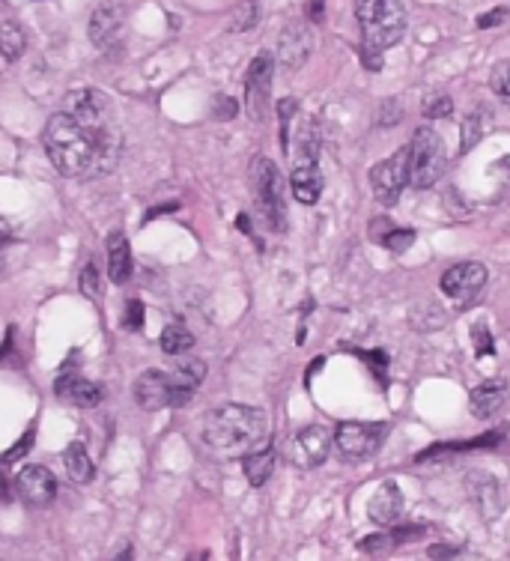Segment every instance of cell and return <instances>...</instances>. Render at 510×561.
I'll return each mask as SVG.
<instances>
[{
	"label": "cell",
	"mask_w": 510,
	"mask_h": 561,
	"mask_svg": "<svg viewBox=\"0 0 510 561\" xmlns=\"http://www.w3.org/2000/svg\"><path fill=\"white\" fill-rule=\"evenodd\" d=\"M42 144L51 165L69 180L105 177L117 165L102 153V147L84 132V126L72 114H54L42 132Z\"/></svg>",
	"instance_id": "6da1fadb"
},
{
	"label": "cell",
	"mask_w": 510,
	"mask_h": 561,
	"mask_svg": "<svg viewBox=\"0 0 510 561\" xmlns=\"http://www.w3.org/2000/svg\"><path fill=\"white\" fill-rule=\"evenodd\" d=\"M266 433H269V421L266 412L257 406H245V403H227L212 409L203 418V445L224 460L233 457H245L257 448L266 445Z\"/></svg>",
	"instance_id": "7a4b0ae2"
},
{
	"label": "cell",
	"mask_w": 510,
	"mask_h": 561,
	"mask_svg": "<svg viewBox=\"0 0 510 561\" xmlns=\"http://www.w3.org/2000/svg\"><path fill=\"white\" fill-rule=\"evenodd\" d=\"M355 18L361 24V51L370 69L382 66V51L397 45L406 33V6L400 0H358Z\"/></svg>",
	"instance_id": "3957f363"
},
{
	"label": "cell",
	"mask_w": 510,
	"mask_h": 561,
	"mask_svg": "<svg viewBox=\"0 0 510 561\" xmlns=\"http://www.w3.org/2000/svg\"><path fill=\"white\" fill-rule=\"evenodd\" d=\"M66 105H69L66 114H72L84 126V132L102 147V153L111 162H117L120 159V147H123V135H120L111 99L102 90L84 87V90H72L66 96Z\"/></svg>",
	"instance_id": "277c9868"
},
{
	"label": "cell",
	"mask_w": 510,
	"mask_h": 561,
	"mask_svg": "<svg viewBox=\"0 0 510 561\" xmlns=\"http://www.w3.org/2000/svg\"><path fill=\"white\" fill-rule=\"evenodd\" d=\"M251 186H254V200L257 212L263 215L266 227L275 233L287 230V188L278 165L272 159H254L251 165Z\"/></svg>",
	"instance_id": "5b68a950"
},
{
	"label": "cell",
	"mask_w": 510,
	"mask_h": 561,
	"mask_svg": "<svg viewBox=\"0 0 510 561\" xmlns=\"http://www.w3.org/2000/svg\"><path fill=\"white\" fill-rule=\"evenodd\" d=\"M445 165H448L445 141L439 138L436 129L421 126L409 144V186L421 188V191L433 188L445 174Z\"/></svg>",
	"instance_id": "8992f818"
},
{
	"label": "cell",
	"mask_w": 510,
	"mask_h": 561,
	"mask_svg": "<svg viewBox=\"0 0 510 561\" xmlns=\"http://www.w3.org/2000/svg\"><path fill=\"white\" fill-rule=\"evenodd\" d=\"M197 388H188L182 385L173 371L165 374V371H144V374L135 379V400L138 406L156 412V409H165V406H185L191 397H194Z\"/></svg>",
	"instance_id": "52a82bcc"
},
{
	"label": "cell",
	"mask_w": 510,
	"mask_h": 561,
	"mask_svg": "<svg viewBox=\"0 0 510 561\" xmlns=\"http://www.w3.org/2000/svg\"><path fill=\"white\" fill-rule=\"evenodd\" d=\"M272 78H275V57L269 51H260L245 75V111L254 123L266 120L269 99H272Z\"/></svg>",
	"instance_id": "ba28073f"
},
{
	"label": "cell",
	"mask_w": 510,
	"mask_h": 561,
	"mask_svg": "<svg viewBox=\"0 0 510 561\" xmlns=\"http://www.w3.org/2000/svg\"><path fill=\"white\" fill-rule=\"evenodd\" d=\"M406 186H409V147L397 150L394 156L370 168V188L382 206H394Z\"/></svg>",
	"instance_id": "9c48e42d"
},
{
	"label": "cell",
	"mask_w": 510,
	"mask_h": 561,
	"mask_svg": "<svg viewBox=\"0 0 510 561\" xmlns=\"http://www.w3.org/2000/svg\"><path fill=\"white\" fill-rule=\"evenodd\" d=\"M388 436V424H364V421H343L335 430V445L346 460L373 457Z\"/></svg>",
	"instance_id": "30bf717a"
},
{
	"label": "cell",
	"mask_w": 510,
	"mask_h": 561,
	"mask_svg": "<svg viewBox=\"0 0 510 561\" xmlns=\"http://www.w3.org/2000/svg\"><path fill=\"white\" fill-rule=\"evenodd\" d=\"M487 266L484 263H478V260H466V263H457V266H451L445 275H442V281H439V287H442V293L451 299V302H457V305H472L478 296H481V290L487 287Z\"/></svg>",
	"instance_id": "8fae6325"
},
{
	"label": "cell",
	"mask_w": 510,
	"mask_h": 561,
	"mask_svg": "<svg viewBox=\"0 0 510 561\" xmlns=\"http://www.w3.org/2000/svg\"><path fill=\"white\" fill-rule=\"evenodd\" d=\"M90 42L105 51V54H117V48H123V36H126V9L120 3H102L93 9L90 24H87Z\"/></svg>",
	"instance_id": "7c38bea8"
},
{
	"label": "cell",
	"mask_w": 510,
	"mask_h": 561,
	"mask_svg": "<svg viewBox=\"0 0 510 561\" xmlns=\"http://www.w3.org/2000/svg\"><path fill=\"white\" fill-rule=\"evenodd\" d=\"M332 445H335V433L323 424H311L296 433V439L290 445V460L299 469H317L329 460Z\"/></svg>",
	"instance_id": "4fadbf2b"
},
{
	"label": "cell",
	"mask_w": 510,
	"mask_h": 561,
	"mask_svg": "<svg viewBox=\"0 0 510 561\" xmlns=\"http://www.w3.org/2000/svg\"><path fill=\"white\" fill-rule=\"evenodd\" d=\"M15 493L30 508H48L57 499V478L48 466H24L15 475Z\"/></svg>",
	"instance_id": "5bb4252c"
},
{
	"label": "cell",
	"mask_w": 510,
	"mask_h": 561,
	"mask_svg": "<svg viewBox=\"0 0 510 561\" xmlns=\"http://www.w3.org/2000/svg\"><path fill=\"white\" fill-rule=\"evenodd\" d=\"M314 51V33L308 24H290L278 42V60L284 69H299Z\"/></svg>",
	"instance_id": "9a60e30c"
},
{
	"label": "cell",
	"mask_w": 510,
	"mask_h": 561,
	"mask_svg": "<svg viewBox=\"0 0 510 561\" xmlns=\"http://www.w3.org/2000/svg\"><path fill=\"white\" fill-rule=\"evenodd\" d=\"M403 508H406V499H403V490L394 484V481H382L367 505V517L376 523V526H394L400 517H403Z\"/></svg>",
	"instance_id": "2e32d148"
},
{
	"label": "cell",
	"mask_w": 510,
	"mask_h": 561,
	"mask_svg": "<svg viewBox=\"0 0 510 561\" xmlns=\"http://www.w3.org/2000/svg\"><path fill=\"white\" fill-rule=\"evenodd\" d=\"M508 394V379H502V376L484 379L481 385L472 388V394H469V409H472L475 418H490V415H496V412L505 406Z\"/></svg>",
	"instance_id": "e0dca14e"
},
{
	"label": "cell",
	"mask_w": 510,
	"mask_h": 561,
	"mask_svg": "<svg viewBox=\"0 0 510 561\" xmlns=\"http://www.w3.org/2000/svg\"><path fill=\"white\" fill-rule=\"evenodd\" d=\"M323 171H320V162H293V174H290V188H293V197L305 206H314L323 194Z\"/></svg>",
	"instance_id": "ac0fdd59"
},
{
	"label": "cell",
	"mask_w": 510,
	"mask_h": 561,
	"mask_svg": "<svg viewBox=\"0 0 510 561\" xmlns=\"http://www.w3.org/2000/svg\"><path fill=\"white\" fill-rule=\"evenodd\" d=\"M54 394L63 400V403H72V406H81V409H93L99 400H102V388L84 376H60L57 385H54Z\"/></svg>",
	"instance_id": "d6986e66"
},
{
	"label": "cell",
	"mask_w": 510,
	"mask_h": 561,
	"mask_svg": "<svg viewBox=\"0 0 510 561\" xmlns=\"http://www.w3.org/2000/svg\"><path fill=\"white\" fill-rule=\"evenodd\" d=\"M108 275L114 284H126L132 278V248L123 233L108 236Z\"/></svg>",
	"instance_id": "ffe728a7"
},
{
	"label": "cell",
	"mask_w": 510,
	"mask_h": 561,
	"mask_svg": "<svg viewBox=\"0 0 510 561\" xmlns=\"http://www.w3.org/2000/svg\"><path fill=\"white\" fill-rule=\"evenodd\" d=\"M275 451L272 448H257V451H251V454H245L242 457V472H245V478H248V484L251 487H263L269 478H272V472H275Z\"/></svg>",
	"instance_id": "44dd1931"
},
{
	"label": "cell",
	"mask_w": 510,
	"mask_h": 561,
	"mask_svg": "<svg viewBox=\"0 0 510 561\" xmlns=\"http://www.w3.org/2000/svg\"><path fill=\"white\" fill-rule=\"evenodd\" d=\"M63 466H66V472H69V478H72L75 484H90L93 475H96V466H93V460H90L84 442H72V445L63 451Z\"/></svg>",
	"instance_id": "7402d4cb"
},
{
	"label": "cell",
	"mask_w": 510,
	"mask_h": 561,
	"mask_svg": "<svg viewBox=\"0 0 510 561\" xmlns=\"http://www.w3.org/2000/svg\"><path fill=\"white\" fill-rule=\"evenodd\" d=\"M370 236L394 254H403L415 242V230H397V227L388 224V218H376L373 227H370Z\"/></svg>",
	"instance_id": "603a6c76"
},
{
	"label": "cell",
	"mask_w": 510,
	"mask_h": 561,
	"mask_svg": "<svg viewBox=\"0 0 510 561\" xmlns=\"http://www.w3.org/2000/svg\"><path fill=\"white\" fill-rule=\"evenodd\" d=\"M24 48H27V36H24L21 24L12 18L0 21V57L6 63H15L24 54Z\"/></svg>",
	"instance_id": "cb8c5ba5"
},
{
	"label": "cell",
	"mask_w": 510,
	"mask_h": 561,
	"mask_svg": "<svg viewBox=\"0 0 510 561\" xmlns=\"http://www.w3.org/2000/svg\"><path fill=\"white\" fill-rule=\"evenodd\" d=\"M194 347V335L182 326V323H173L168 326L165 332H162V350L168 353V356H182V353H188Z\"/></svg>",
	"instance_id": "d4e9b609"
},
{
	"label": "cell",
	"mask_w": 510,
	"mask_h": 561,
	"mask_svg": "<svg viewBox=\"0 0 510 561\" xmlns=\"http://www.w3.org/2000/svg\"><path fill=\"white\" fill-rule=\"evenodd\" d=\"M81 293L90 299V302H99L102 299V272H99V263L96 260H87L84 269H81Z\"/></svg>",
	"instance_id": "484cf974"
},
{
	"label": "cell",
	"mask_w": 510,
	"mask_h": 561,
	"mask_svg": "<svg viewBox=\"0 0 510 561\" xmlns=\"http://www.w3.org/2000/svg\"><path fill=\"white\" fill-rule=\"evenodd\" d=\"M173 376H176L182 385L197 388V385L203 382V376H206V362H203V359H182V362L173 368Z\"/></svg>",
	"instance_id": "4316f807"
},
{
	"label": "cell",
	"mask_w": 510,
	"mask_h": 561,
	"mask_svg": "<svg viewBox=\"0 0 510 561\" xmlns=\"http://www.w3.org/2000/svg\"><path fill=\"white\" fill-rule=\"evenodd\" d=\"M490 90L510 105V60H502L490 72Z\"/></svg>",
	"instance_id": "83f0119b"
},
{
	"label": "cell",
	"mask_w": 510,
	"mask_h": 561,
	"mask_svg": "<svg viewBox=\"0 0 510 561\" xmlns=\"http://www.w3.org/2000/svg\"><path fill=\"white\" fill-rule=\"evenodd\" d=\"M257 24V3L254 0H242L233 12V30L245 33Z\"/></svg>",
	"instance_id": "f1b7e54d"
},
{
	"label": "cell",
	"mask_w": 510,
	"mask_h": 561,
	"mask_svg": "<svg viewBox=\"0 0 510 561\" xmlns=\"http://www.w3.org/2000/svg\"><path fill=\"white\" fill-rule=\"evenodd\" d=\"M481 135H484L481 114H472V117L463 123V132H460V147H463V153H469V150L481 141Z\"/></svg>",
	"instance_id": "f546056e"
},
{
	"label": "cell",
	"mask_w": 510,
	"mask_h": 561,
	"mask_svg": "<svg viewBox=\"0 0 510 561\" xmlns=\"http://www.w3.org/2000/svg\"><path fill=\"white\" fill-rule=\"evenodd\" d=\"M472 338H475V356L478 359H484V356H493V332H490V326L481 320V323H475L472 326Z\"/></svg>",
	"instance_id": "4dcf8cb0"
},
{
	"label": "cell",
	"mask_w": 510,
	"mask_h": 561,
	"mask_svg": "<svg viewBox=\"0 0 510 561\" xmlns=\"http://www.w3.org/2000/svg\"><path fill=\"white\" fill-rule=\"evenodd\" d=\"M451 111H454L451 96H430V99L424 102V117H427V120H442V117H451Z\"/></svg>",
	"instance_id": "1f68e13d"
},
{
	"label": "cell",
	"mask_w": 510,
	"mask_h": 561,
	"mask_svg": "<svg viewBox=\"0 0 510 561\" xmlns=\"http://www.w3.org/2000/svg\"><path fill=\"white\" fill-rule=\"evenodd\" d=\"M123 329H129V332L144 329V302H141V299H132V302H129V308H126V320H123Z\"/></svg>",
	"instance_id": "d6a6232c"
},
{
	"label": "cell",
	"mask_w": 510,
	"mask_h": 561,
	"mask_svg": "<svg viewBox=\"0 0 510 561\" xmlns=\"http://www.w3.org/2000/svg\"><path fill=\"white\" fill-rule=\"evenodd\" d=\"M236 111H239L236 99H230V96H218L215 99V120H230V117H236Z\"/></svg>",
	"instance_id": "836d02e7"
},
{
	"label": "cell",
	"mask_w": 510,
	"mask_h": 561,
	"mask_svg": "<svg viewBox=\"0 0 510 561\" xmlns=\"http://www.w3.org/2000/svg\"><path fill=\"white\" fill-rule=\"evenodd\" d=\"M505 18H508V6H499L496 12H487V15H481V18H478V27H484V30H487V27H499V24H502Z\"/></svg>",
	"instance_id": "e575fe53"
},
{
	"label": "cell",
	"mask_w": 510,
	"mask_h": 561,
	"mask_svg": "<svg viewBox=\"0 0 510 561\" xmlns=\"http://www.w3.org/2000/svg\"><path fill=\"white\" fill-rule=\"evenodd\" d=\"M296 111H299V102H296V99H281V102H278V114H281L284 132H287V126H290V120H293Z\"/></svg>",
	"instance_id": "d590c367"
},
{
	"label": "cell",
	"mask_w": 510,
	"mask_h": 561,
	"mask_svg": "<svg viewBox=\"0 0 510 561\" xmlns=\"http://www.w3.org/2000/svg\"><path fill=\"white\" fill-rule=\"evenodd\" d=\"M30 445H33V430H27V436H24V439H21V442H18V445H15L12 451H6V454H3L0 460H3V463H12V460H15L18 454H24V451H27Z\"/></svg>",
	"instance_id": "8d00e7d4"
},
{
	"label": "cell",
	"mask_w": 510,
	"mask_h": 561,
	"mask_svg": "<svg viewBox=\"0 0 510 561\" xmlns=\"http://www.w3.org/2000/svg\"><path fill=\"white\" fill-rule=\"evenodd\" d=\"M427 556H430V559H457L460 550H457V547H430Z\"/></svg>",
	"instance_id": "74e56055"
},
{
	"label": "cell",
	"mask_w": 510,
	"mask_h": 561,
	"mask_svg": "<svg viewBox=\"0 0 510 561\" xmlns=\"http://www.w3.org/2000/svg\"><path fill=\"white\" fill-rule=\"evenodd\" d=\"M323 15H326V0H308V18L317 24L323 21Z\"/></svg>",
	"instance_id": "f35d334b"
},
{
	"label": "cell",
	"mask_w": 510,
	"mask_h": 561,
	"mask_svg": "<svg viewBox=\"0 0 510 561\" xmlns=\"http://www.w3.org/2000/svg\"><path fill=\"white\" fill-rule=\"evenodd\" d=\"M12 236H15V233H12V221L0 215V248H3V245H9V242H12Z\"/></svg>",
	"instance_id": "ab89813d"
},
{
	"label": "cell",
	"mask_w": 510,
	"mask_h": 561,
	"mask_svg": "<svg viewBox=\"0 0 510 561\" xmlns=\"http://www.w3.org/2000/svg\"><path fill=\"white\" fill-rule=\"evenodd\" d=\"M170 209H176V203H168V206H156V209H150V212L144 215V221H153L156 215H162V212H170Z\"/></svg>",
	"instance_id": "60d3db41"
},
{
	"label": "cell",
	"mask_w": 510,
	"mask_h": 561,
	"mask_svg": "<svg viewBox=\"0 0 510 561\" xmlns=\"http://www.w3.org/2000/svg\"><path fill=\"white\" fill-rule=\"evenodd\" d=\"M9 499H12V496H9V484L0 478V502H9Z\"/></svg>",
	"instance_id": "b9f144b4"
},
{
	"label": "cell",
	"mask_w": 510,
	"mask_h": 561,
	"mask_svg": "<svg viewBox=\"0 0 510 561\" xmlns=\"http://www.w3.org/2000/svg\"><path fill=\"white\" fill-rule=\"evenodd\" d=\"M3 63H6V60H3V57H0V66H3Z\"/></svg>",
	"instance_id": "7bdbcfd3"
},
{
	"label": "cell",
	"mask_w": 510,
	"mask_h": 561,
	"mask_svg": "<svg viewBox=\"0 0 510 561\" xmlns=\"http://www.w3.org/2000/svg\"><path fill=\"white\" fill-rule=\"evenodd\" d=\"M36 3H42V0H36Z\"/></svg>",
	"instance_id": "ee69618b"
}]
</instances>
